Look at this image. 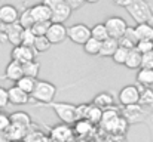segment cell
I'll return each instance as SVG.
<instances>
[{"mask_svg":"<svg viewBox=\"0 0 153 142\" xmlns=\"http://www.w3.org/2000/svg\"><path fill=\"white\" fill-rule=\"evenodd\" d=\"M126 10L137 24L149 22L153 25V7L147 0H132Z\"/></svg>","mask_w":153,"mask_h":142,"instance_id":"1","label":"cell"},{"mask_svg":"<svg viewBox=\"0 0 153 142\" xmlns=\"http://www.w3.org/2000/svg\"><path fill=\"white\" fill-rule=\"evenodd\" d=\"M55 95H56V86L53 83L46 82V80H37L31 96L39 104H48L49 105L51 102H53Z\"/></svg>","mask_w":153,"mask_h":142,"instance_id":"2","label":"cell"},{"mask_svg":"<svg viewBox=\"0 0 153 142\" xmlns=\"http://www.w3.org/2000/svg\"><path fill=\"white\" fill-rule=\"evenodd\" d=\"M45 4L49 6L52 12L51 22L52 24H64L71 16V7L64 0H43Z\"/></svg>","mask_w":153,"mask_h":142,"instance_id":"3","label":"cell"},{"mask_svg":"<svg viewBox=\"0 0 153 142\" xmlns=\"http://www.w3.org/2000/svg\"><path fill=\"white\" fill-rule=\"evenodd\" d=\"M49 107L53 110V113L56 114V117L59 118L61 123H64V124H74L77 121L76 105H73L70 102H51Z\"/></svg>","mask_w":153,"mask_h":142,"instance_id":"4","label":"cell"},{"mask_svg":"<svg viewBox=\"0 0 153 142\" xmlns=\"http://www.w3.org/2000/svg\"><path fill=\"white\" fill-rule=\"evenodd\" d=\"M67 39H70L73 43L83 46L91 39V28L86 24H73L67 28Z\"/></svg>","mask_w":153,"mask_h":142,"instance_id":"5","label":"cell"},{"mask_svg":"<svg viewBox=\"0 0 153 142\" xmlns=\"http://www.w3.org/2000/svg\"><path fill=\"white\" fill-rule=\"evenodd\" d=\"M104 24H105V27H107L108 37L116 39V40H119V39L125 34V31H126V28H128L126 21H125L123 18H120V16H110V18H107V19L104 21Z\"/></svg>","mask_w":153,"mask_h":142,"instance_id":"6","label":"cell"},{"mask_svg":"<svg viewBox=\"0 0 153 142\" xmlns=\"http://www.w3.org/2000/svg\"><path fill=\"white\" fill-rule=\"evenodd\" d=\"M119 102L123 107H129V105H135L140 102V89L137 85H128L125 88H122L119 90V96H117Z\"/></svg>","mask_w":153,"mask_h":142,"instance_id":"7","label":"cell"},{"mask_svg":"<svg viewBox=\"0 0 153 142\" xmlns=\"http://www.w3.org/2000/svg\"><path fill=\"white\" fill-rule=\"evenodd\" d=\"M36 50L33 47L24 46V45H19V46H13L10 50V58L12 61H16L19 64H27L30 61H34L36 59Z\"/></svg>","mask_w":153,"mask_h":142,"instance_id":"8","label":"cell"},{"mask_svg":"<svg viewBox=\"0 0 153 142\" xmlns=\"http://www.w3.org/2000/svg\"><path fill=\"white\" fill-rule=\"evenodd\" d=\"M48 40L51 45H59L67 39V27L64 24H51L48 33H46Z\"/></svg>","mask_w":153,"mask_h":142,"instance_id":"9","label":"cell"},{"mask_svg":"<svg viewBox=\"0 0 153 142\" xmlns=\"http://www.w3.org/2000/svg\"><path fill=\"white\" fill-rule=\"evenodd\" d=\"M19 19V12L13 4H3L0 6V22L3 25L16 24Z\"/></svg>","mask_w":153,"mask_h":142,"instance_id":"10","label":"cell"},{"mask_svg":"<svg viewBox=\"0 0 153 142\" xmlns=\"http://www.w3.org/2000/svg\"><path fill=\"white\" fill-rule=\"evenodd\" d=\"M71 136H73V129L70 127V124L59 123L53 126L51 130V139L53 142H68Z\"/></svg>","mask_w":153,"mask_h":142,"instance_id":"11","label":"cell"},{"mask_svg":"<svg viewBox=\"0 0 153 142\" xmlns=\"http://www.w3.org/2000/svg\"><path fill=\"white\" fill-rule=\"evenodd\" d=\"M30 9H31V15H33L34 22H51L52 12L49 9V6L45 4L43 1L33 4Z\"/></svg>","mask_w":153,"mask_h":142,"instance_id":"12","label":"cell"},{"mask_svg":"<svg viewBox=\"0 0 153 142\" xmlns=\"http://www.w3.org/2000/svg\"><path fill=\"white\" fill-rule=\"evenodd\" d=\"M4 27V36L6 40L12 45V46H19L21 45V39H22V31L24 28L16 22L12 25H3Z\"/></svg>","mask_w":153,"mask_h":142,"instance_id":"13","label":"cell"},{"mask_svg":"<svg viewBox=\"0 0 153 142\" xmlns=\"http://www.w3.org/2000/svg\"><path fill=\"white\" fill-rule=\"evenodd\" d=\"M21 77H24V71H22V64L16 62V61H12L6 65L4 68V74H3V79L9 80V82H13L16 83Z\"/></svg>","mask_w":153,"mask_h":142,"instance_id":"14","label":"cell"},{"mask_svg":"<svg viewBox=\"0 0 153 142\" xmlns=\"http://www.w3.org/2000/svg\"><path fill=\"white\" fill-rule=\"evenodd\" d=\"M7 95H9V104H12V105H25L30 101V95L21 90L16 85H13L7 89Z\"/></svg>","mask_w":153,"mask_h":142,"instance_id":"15","label":"cell"},{"mask_svg":"<svg viewBox=\"0 0 153 142\" xmlns=\"http://www.w3.org/2000/svg\"><path fill=\"white\" fill-rule=\"evenodd\" d=\"M117 42H119V46L120 47H126V49H129V50L134 49V47L137 46V43H138V37H137V33H135V27H129V25H128L125 34H123Z\"/></svg>","mask_w":153,"mask_h":142,"instance_id":"16","label":"cell"},{"mask_svg":"<svg viewBox=\"0 0 153 142\" xmlns=\"http://www.w3.org/2000/svg\"><path fill=\"white\" fill-rule=\"evenodd\" d=\"M27 130H28V129H25V127H22V126L10 124L9 129L4 132V135H6V138H7L9 142H22L24 138L27 136Z\"/></svg>","mask_w":153,"mask_h":142,"instance_id":"17","label":"cell"},{"mask_svg":"<svg viewBox=\"0 0 153 142\" xmlns=\"http://www.w3.org/2000/svg\"><path fill=\"white\" fill-rule=\"evenodd\" d=\"M9 117H10L12 124H18L25 129H30V126H31V117L25 111H13L12 114H9Z\"/></svg>","mask_w":153,"mask_h":142,"instance_id":"18","label":"cell"},{"mask_svg":"<svg viewBox=\"0 0 153 142\" xmlns=\"http://www.w3.org/2000/svg\"><path fill=\"white\" fill-rule=\"evenodd\" d=\"M113 102H114V99H113L110 92H100V93L95 95L94 99H92V104L95 107L101 108V110H107V108L113 107Z\"/></svg>","mask_w":153,"mask_h":142,"instance_id":"19","label":"cell"},{"mask_svg":"<svg viewBox=\"0 0 153 142\" xmlns=\"http://www.w3.org/2000/svg\"><path fill=\"white\" fill-rule=\"evenodd\" d=\"M119 47V42L116 39H111L108 37L107 40L101 42V50H100V55L101 58H111L116 52V49Z\"/></svg>","mask_w":153,"mask_h":142,"instance_id":"20","label":"cell"},{"mask_svg":"<svg viewBox=\"0 0 153 142\" xmlns=\"http://www.w3.org/2000/svg\"><path fill=\"white\" fill-rule=\"evenodd\" d=\"M105 129H108L110 132H116V133H120V132H125L126 127H128V120L125 117H116L113 120H110L108 123L102 124Z\"/></svg>","mask_w":153,"mask_h":142,"instance_id":"21","label":"cell"},{"mask_svg":"<svg viewBox=\"0 0 153 142\" xmlns=\"http://www.w3.org/2000/svg\"><path fill=\"white\" fill-rule=\"evenodd\" d=\"M135 33L140 40H152L153 42V25L149 22H143V24H137L135 25Z\"/></svg>","mask_w":153,"mask_h":142,"instance_id":"22","label":"cell"},{"mask_svg":"<svg viewBox=\"0 0 153 142\" xmlns=\"http://www.w3.org/2000/svg\"><path fill=\"white\" fill-rule=\"evenodd\" d=\"M141 53L134 47L129 50L128 53V58H126V62H125V67L129 68V70H140L141 68Z\"/></svg>","mask_w":153,"mask_h":142,"instance_id":"23","label":"cell"},{"mask_svg":"<svg viewBox=\"0 0 153 142\" xmlns=\"http://www.w3.org/2000/svg\"><path fill=\"white\" fill-rule=\"evenodd\" d=\"M137 83L144 86V88H152L153 86V70L149 68H140L135 77Z\"/></svg>","mask_w":153,"mask_h":142,"instance_id":"24","label":"cell"},{"mask_svg":"<svg viewBox=\"0 0 153 142\" xmlns=\"http://www.w3.org/2000/svg\"><path fill=\"white\" fill-rule=\"evenodd\" d=\"M91 37L97 39L98 42H104L108 39V31L104 22H98L94 27H91Z\"/></svg>","mask_w":153,"mask_h":142,"instance_id":"25","label":"cell"},{"mask_svg":"<svg viewBox=\"0 0 153 142\" xmlns=\"http://www.w3.org/2000/svg\"><path fill=\"white\" fill-rule=\"evenodd\" d=\"M36 82H37V79H31V77H27V76H24V77H21L15 85L21 89V90H24L25 93L31 95L33 93V90H34V86H36Z\"/></svg>","mask_w":153,"mask_h":142,"instance_id":"26","label":"cell"},{"mask_svg":"<svg viewBox=\"0 0 153 142\" xmlns=\"http://www.w3.org/2000/svg\"><path fill=\"white\" fill-rule=\"evenodd\" d=\"M22 71H24V76L27 77H31V79H37L39 76V71H40V62L39 61H30L27 64L22 65Z\"/></svg>","mask_w":153,"mask_h":142,"instance_id":"27","label":"cell"},{"mask_svg":"<svg viewBox=\"0 0 153 142\" xmlns=\"http://www.w3.org/2000/svg\"><path fill=\"white\" fill-rule=\"evenodd\" d=\"M18 24H19V25H21L24 30H27V28H31V27L34 25V19H33V15H31V9H30V7L24 9V10L19 13Z\"/></svg>","mask_w":153,"mask_h":142,"instance_id":"28","label":"cell"},{"mask_svg":"<svg viewBox=\"0 0 153 142\" xmlns=\"http://www.w3.org/2000/svg\"><path fill=\"white\" fill-rule=\"evenodd\" d=\"M83 50H85V53H88V55H100V50H101V42H98L97 39H94V37H91L85 45H83Z\"/></svg>","mask_w":153,"mask_h":142,"instance_id":"29","label":"cell"},{"mask_svg":"<svg viewBox=\"0 0 153 142\" xmlns=\"http://www.w3.org/2000/svg\"><path fill=\"white\" fill-rule=\"evenodd\" d=\"M74 132L77 133V135H80V136H85V135H88L89 133V130L92 129V123L89 121V120H86V118H83V120H77L76 123H74Z\"/></svg>","mask_w":153,"mask_h":142,"instance_id":"30","label":"cell"},{"mask_svg":"<svg viewBox=\"0 0 153 142\" xmlns=\"http://www.w3.org/2000/svg\"><path fill=\"white\" fill-rule=\"evenodd\" d=\"M141 107H153V89L152 88H144L140 90V102Z\"/></svg>","mask_w":153,"mask_h":142,"instance_id":"31","label":"cell"},{"mask_svg":"<svg viewBox=\"0 0 153 142\" xmlns=\"http://www.w3.org/2000/svg\"><path fill=\"white\" fill-rule=\"evenodd\" d=\"M51 42L48 40L46 36H40V37H36V42H34V46L33 49L37 52V53H43V52H48L51 49Z\"/></svg>","mask_w":153,"mask_h":142,"instance_id":"32","label":"cell"},{"mask_svg":"<svg viewBox=\"0 0 153 142\" xmlns=\"http://www.w3.org/2000/svg\"><path fill=\"white\" fill-rule=\"evenodd\" d=\"M101 118H102V110L98 108V107H95L94 104H91L88 116H86V120H89L94 124V123H101Z\"/></svg>","mask_w":153,"mask_h":142,"instance_id":"33","label":"cell"},{"mask_svg":"<svg viewBox=\"0 0 153 142\" xmlns=\"http://www.w3.org/2000/svg\"><path fill=\"white\" fill-rule=\"evenodd\" d=\"M128 53H129V49L119 46L117 49H116L114 55L111 56V59H113V62H114V64L125 65V62H126V58H128Z\"/></svg>","mask_w":153,"mask_h":142,"instance_id":"34","label":"cell"},{"mask_svg":"<svg viewBox=\"0 0 153 142\" xmlns=\"http://www.w3.org/2000/svg\"><path fill=\"white\" fill-rule=\"evenodd\" d=\"M52 22H34V25L30 28L33 31V34L36 37H40V36H46L49 27H51Z\"/></svg>","mask_w":153,"mask_h":142,"instance_id":"35","label":"cell"},{"mask_svg":"<svg viewBox=\"0 0 153 142\" xmlns=\"http://www.w3.org/2000/svg\"><path fill=\"white\" fill-rule=\"evenodd\" d=\"M34 42H36V36L33 34V31H31L30 28L24 30V31H22L21 45H24V46H28V47H33V46H34Z\"/></svg>","mask_w":153,"mask_h":142,"instance_id":"36","label":"cell"},{"mask_svg":"<svg viewBox=\"0 0 153 142\" xmlns=\"http://www.w3.org/2000/svg\"><path fill=\"white\" fill-rule=\"evenodd\" d=\"M22 142H49V139L42 132H31V133H27Z\"/></svg>","mask_w":153,"mask_h":142,"instance_id":"37","label":"cell"},{"mask_svg":"<svg viewBox=\"0 0 153 142\" xmlns=\"http://www.w3.org/2000/svg\"><path fill=\"white\" fill-rule=\"evenodd\" d=\"M135 49H137L141 55L149 53V52H153V42L152 40H140V42L137 43Z\"/></svg>","mask_w":153,"mask_h":142,"instance_id":"38","label":"cell"},{"mask_svg":"<svg viewBox=\"0 0 153 142\" xmlns=\"http://www.w3.org/2000/svg\"><path fill=\"white\" fill-rule=\"evenodd\" d=\"M10 124H12V123H10V117H9V114L0 111V133H4V132L9 129Z\"/></svg>","mask_w":153,"mask_h":142,"instance_id":"39","label":"cell"},{"mask_svg":"<svg viewBox=\"0 0 153 142\" xmlns=\"http://www.w3.org/2000/svg\"><path fill=\"white\" fill-rule=\"evenodd\" d=\"M89 105H91V104H80V105H76V117H77V120L86 118L88 111H89Z\"/></svg>","mask_w":153,"mask_h":142,"instance_id":"40","label":"cell"},{"mask_svg":"<svg viewBox=\"0 0 153 142\" xmlns=\"http://www.w3.org/2000/svg\"><path fill=\"white\" fill-rule=\"evenodd\" d=\"M141 68L153 70V52L144 53V55L141 56Z\"/></svg>","mask_w":153,"mask_h":142,"instance_id":"41","label":"cell"},{"mask_svg":"<svg viewBox=\"0 0 153 142\" xmlns=\"http://www.w3.org/2000/svg\"><path fill=\"white\" fill-rule=\"evenodd\" d=\"M9 104V95H7V89L0 86V110L6 108Z\"/></svg>","mask_w":153,"mask_h":142,"instance_id":"42","label":"cell"},{"mask_svg":"<svg viewBox=\"0 0 153 142\" xmlns=\"http://www.w3.org/2000/svg\"><path fill=\"white\" fill-rule=\"evenodd\" d=\"M64 1L71 7V10H77V9H80V7L86 3L85 0H64Z\"/></svg>","mask_w":153,"mask_h":142,"instance_id":"43","label":"cell"},{"mask_svg":"<svg viewBox=\"0 0 153 142\" xmlns=\"http://www.w3.org/2000/svg\"><path fill=\"white\" fill-rule=\"evenodd\" d=\"M131 1H132V0H113V3H114L116 6H120V7H125V9L131 4Z\"/></svg>","mask_w":153,"mask_h":142,"instance_id":"44","label":"cell"},{"mask_svg":"<svg viewBox=\"0 0 153 142\" xmlns=\"http://www.w3.org/2000/svg\"><path fill=\"white\" fill-rule=\"evenodd\" d=\"M0 142H9V141H7V138H6V135H4V133H0Z\"/></svg>","mask_w":153,"mask_h":142,"instance_id":"45","label":"cell"},{"mask_svg":"<svg viewBox=\"0 0 153 142\" xmlns=\"http://www.w3.org/2000/svg\"><path fill=\"white\" fill-rule=\"evenodd\" d=\"M85 1H86V3H92V4H94V3H98L100 0H85Z\"/></svg>","mask_w":153,"mask_h":142,"instance_id":"46","label":"cell"}]
</instances>
